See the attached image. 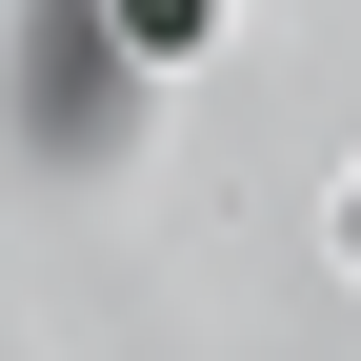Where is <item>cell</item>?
I'll return each instance as SVG.
<instances>
[{
  "label": "cell",
  "mask_w": 361,
  "mask_h": 361,
  "mask_svg": "<svg viewBox=\"0 0 361 361\" xmlns=\"http://www.w3.org/2000/svg\"><path fill=\"white\" fill-rule=\"evenodd\" d=\"M80 20H101L121 61H201V40H221V0H80Z\"/></svg>",
  "instance_id": "1"
},
{
  "label": "cell",
  "mask_w": 361,
  "mask_h": 361,
  "mask_svg": "<svg viewBox=\"0 0 361 361\" xmlns=\"http://www.w3.org/2000/svg\"><path fill=\"white\" fill-rule=\"evenodd\" d=\"M341 261H361V201H341Z\"/></svg>",
  "instance_id": "2"
}]
</instances>
